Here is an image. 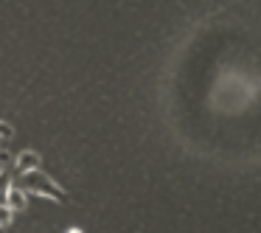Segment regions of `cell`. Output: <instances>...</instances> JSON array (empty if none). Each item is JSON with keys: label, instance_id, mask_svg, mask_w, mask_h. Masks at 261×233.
<instances>
[{"label": "cell", "instance_id": "cell-1", "mask_svg": "<svg viewBox=\"0 0 261 233\" xmlns=\"http://www.w3.org/2000/svg\"><path fill=\"white\" fill-rule=\"evenodd\" d=\"M20 186H23V191H31V194H37V197H48V199H54V202H65V191L59 188V183L51 180V177L40 169L29 171V174H20Z\"/></svg>", "mask_w": 261, "mask_h": 233}, {"label": "cell", "instance_id": "cell-2", "mask_svg": "<svg viewBox=\"0 0 261 233\" xmlns=\"http://www.w3.org/2000/svg\"><path fill=\"white\" fill-rule=\"evenodd\" d=\"M42 163L40 152H34V149H25V152H20L17 158H14V171L17 174H29V171H37Z\"/></svg>", "mask_w": 261, "mask_h": 233}, {"label": "cell", "instance_id": "cell-3", "mask_svg": "<svg viewBox=\"0 0 261 233\" xmlns=\"http://www.w3.org/2000/svg\"><path fill=\"white\" fill-rule=\"evenodd\" d=\"M3 202L9 205V208L14 211V214H23V211H29V199H25V191L23 188H9V194L3 197Z\"/></svg>", "mask_w": 261, "mask_h": 233}, {"label": "cell", "instance_id": "cell-4", "mask_svg": "<svg viewBox=\"0 0 261 233\" xmlns=\"http://www.w3.org/2000/svg\"><path fill=\"white\" fill-rule=\"evenodd\" d=\"M12 219H14V211L9 208L6 202H0V227H6V225H9V222H12Z\"/></svg>", "mask_w": 261, "mask_h": 233}, {"label": "cell", "instance_id": "cell-5", "mask_svg": "<svg viewBox=\"0 0 261 233\" xmlns=\"http://www.w3.org/2000/svg\"><path fill=\"white\" fill-rule=\"evenodd\" d=\"M9 188H12V177H9V171H3L0 174V197H6Z\"/></svg>", "mask_w": 261, "mask_h": 233}, {"label": "cell", "instance_id": "cell-6", "mask_svg": "<svg viewBox=\"0 0 261 233\" xmlns=\"http://www.w3.org/2000/svg\"><path fill=\"white\" fill-rule=\"evenodd\" d=\"M12 135H14V130L6 124V121H0V138H12Z\"/></svg>", "mask_w": 261, "mask_h": 233}, {"label": "cell", "instance_id": "cell-7", "mask_svg": "<svg viewBox=\"0 0 261 233\" xmlns=\"http://www.w3.org/2000/svg\"><path fill=\"white\" fill-rule=\"evenodd\" d=\"M6 166H9V152L0 149V171H6Z\"/></svg>", "mask_w": 261, "mask_h": 233}, {"label": "cell", "instance_id": "cell-8", "mask_svg": "<svg viewBox=\"0 0 261 233\" xmlns=\"http://www.w3.org/2000/svg\"><path fill=\"white\" fill-rule=\"evenodd\" d=\"M68 233H82V230H76V227H73V230H68Z\"/></svg>", "mask_w": 261, "mask_h": 233}, {"label": "cell", "instance_id": "cell-9", "mask_svg": "<svg viewBox=\"0 0 261 233\" xmlns=\"http://www.w3.org/2000/svg\"><path fill=\"white\" fill-rule=\"evenodd\" d=\"M0 233H3V230H0Z\"/></svg>", "mask_w": 261, "mask_h": 233}]
</instances>
